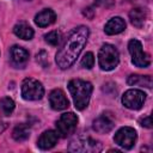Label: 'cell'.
Instances as JSON below:
<instances>
[{
	"mask_svg": "<svg viewBox=\"0 0 153 153\" xmlns=\"http://www.w3.org/2000/svg\"><path fill=\"white\" fill-rule=\"evenodd\" d=\"M87 38H88L87 26L80 25L72 30V32L68 35L62 47L56 53L55 61L61 69L69 68L75 62L81 50L84 49L87 42Z\"/></svg>",
	"mask_w": 153,
	"mask_h": 153,
	"instance_id": "1",
	"label": "cell"
},
{
	"mask_svg": "<svg viewBox=\"0 0 153 153\" xmlns=\"http://www.w3.org/2000/svg\"><path fill=\"white\" fill-rule=\"evenodd\" d=\"M68 90L72 94L75 108L78 110H84L88 105L90 97L93 90L91 82L81 79H73L68 82Z\"/></svg>",
	"mask_w": 153,
	"mask_h": 153,
	"instance_id": "2",
	"label": "cell"
},
{
	"mask_svg": "<svg viewBox=\"0 0 153 153\" xmlns=\"http://www.w3.org/2000/svg\"><path fill=\"white\" fill-rule=\"evenodd\" d=\"M99 67L103 71H112L120 62V55L117 49L111 44H103L98 53Z\"/></svg>",
	"mask_w": 153,
	"mask_h": 153,
	"instance_id": "3",
	"label": "cell"
},
{
	"mask_svg": "<svg viewBox=\"0 0 153 153\" xmlns=\"http://www.w3.org/2000/svg\"><path fill=\"white\" fill-rule=\"evenodd\" d=\"M68 149L71 152L96 153L102 151V143L90 136H78L71 141Z\"/></svg>",
	"mask_w": 153,
	"mask_h": 153,
	"instance_id": "4",
	"label": "cell"
},
{
	"mask_svg": "<svg viewBox=\"0 0 153 153\" xmlns=\"http://www.w3.org/2000/svg\"><path fill=\"white\" fill-rule=\"evenodd\" d=\"M44 94L43 85L32 78H26L22 82V97L25 100H38Z\"/></svg>",
	"mask_w": 153,
	"mask_h": 153,
	"instance_id": "5",
	"label": "cell"
},
{
	"mask_svg": "<svg viewBox=\"0 0 153 153\" xmlns=\"http://www.w3.org/2000/svg\"><path fill=\"white\" fill-rule=\"evenodd\" d=\"M128 50L131 55L133 65H135L136 67H140V68H146L149 66V63H151L149 56L143 51L142 44L140 41L130 39L128 43Z\"/></svg>",
	"mask_w": 153,
	"mask_h": 153,
	"instance_id": "6",
	"label": "cell"
},
{
	"mask_svg": "<svg viewBox=\"0 0 153 153\" xmlns=\"http://www.w3.org/2000/svg\"><path fill=\"white\" fill-rule=\"evenodd\" d=\"M78 126V116L73 112H66L62 114L59 121L56 122L57 134H60L62 137H67L68 135L73 134Z\"/></svg>",
	"mask_w": 153,
	"mask_h": 153,
	"instance_id": "7",
	"label": "cell"
},
{
	"mask_svg": "<svg viewBox=\"0 0 153 153\" xmlns=\"http://www.w3.org/2000/svg\"><path fill=\"white\" fill-rule=\"evenodd\" d=\"M146 100V93L141 90L131 88L124 92L122 96V103L126 108L130 110H139L142 108L143 103Z\"/></svg>",
	"mask_w": 153,
	"mask_h": 153,
	"instance_id": "8",
	"label": "cell"
},
{
	"mask_svg": "<svg viewBox=\"0 0 153 153\" xmlns=\"http://www.w3.org/2000/svg\"><path fill=\"white\" fill-rule=\"evenodd\" d=\"M115 142L121 146L122 148L126 149H130L136 141V131L134 128L131 127H123L121 129H118L114 136Z\"/></svg>",
	"mask_w": 153,
	"mask_h": 153,
	"instance_id": "9",
	"label": "cell"
},
{
	"mask_svg": "<svg viewBox=\"0 0 153 153\" xmlns=\"http://www.w3.org/2000/svg\"><path fill=\"white\" fill-rule=\"evenodd\" d=\"M49 103L54 110H65L69 106V102L62 90L55 88L49 94Z\"/></svg>",
	"mask_w": 153,
	"mask_h": 153,
	"instance_id": "10",
	"label": "cell"
},
{
	"mask_svg": "<svg viewBox=\"0 0 153 153\" xmlns=\"http://www.w3.org/2000/svg\"><path fill=\"white\" fill-rule=\"evenodd\" d=\"M11 61L16 67H24L29 60V53L19 45H13L10 50Z\"/></svg>",
	"mask_w": 153,
	"mask_h": 153,
	"instance_id": "11",
	"label": "cell"
},
{
	"mask_svg": "<svg viewBox=\"0 0 153 153\" xmlns=\"http://www.w3.org/2000/svg\"><path fill=\"white\" fill-rule=\"evenodd\" d=\"M57 139H59V134H57L56 131H54V130H47V131H44V133L38 137V140H37V146H38L41 149H43V151L50 149V148H53V147L56 145Z\"/></svg>",
	"mask_w": 153,
	"mask_h": 153,
	"instance_id": "12",
	"label": "cell"
},
{
	"mask_svg": "<svg viewBox=\"0 0 153 153\" xmlns=\"http://www.w3.org/2000/svg\"><path fill=\"white\" fill-rule=\"evenodd\" d=\"M92 128L93 130H96L97 133L100 134H105L109 133L112 128H114V121L105 114H103L102 116H99L98 118H96L92 123Z\"/></svg>",
	"mask_w": 153,
	"mask_h": 153,
	"instance_id": "13",
	"label": "cell"
},
{
	"mask_svg": "<svg viewBox=\"0 0 153 153\" xmlns=\"http://www.w3.org/2000/svg\"><path fill=\"white\" fill-rule=\"evenodd\" d=\"M56 19V14L53 10L50 8H45L43 11H41L39 13L36 14L35 17V23L36 25L41 26V27H44V26H49L51 25Z\"/></svg>",
	"mask_w": 153,
	"mask_h": 153,
	"instance_id": "14",
	"label": "cell"
},
{
	"mask_svg": "<svg viewBox=\"0 0 153 153\" xmlns=\"http://www.w3.org/2000/svg\"><path fill=\"white\" fill-rule=\"evenodd\" d=\"M126 29V22L121 17H114L108 20L104 26V31L106 35H117Z\"/></svg>",
	"mask_w": 153,
	"mask_h": 153,
	"instance_id": "15",
	"label": "cell"
},
{
	"mask_svg": "<svg viewBox=\"0 0 153 153\" xmlns=\"http://www.w3.org/2000/svg\"><path fill=\"white\" fill-rule=\"evenodd\" d=\"M13 32L16 36H18L22 39H31L33 37V30L32 27L25 23V22H19L14 25L13 27Z\"/></svg>",
	"mask_w": 153,
	"mask_h": 153,
	"instance_id": "16",
	"label": "cell"
},
{
	"mask_svg": "<svg viewBox=\"0 0 153 153\" xmlns=\"http://www.w3.org/2000/svg\"><path fill=\"white\" fill-rule=\"evenodd\" d=\"M129 18H130V22L134 26L136 27H141L147 18V12L145 8H141V7H136V8H133L130 12H129Z\"/></svg>",
	"mask_w": 153,
	"mask_h": 153,
	"instance_id": "17",
	"label": "cell"
},
{
	"mask_svg": "<svg viewBox=\"0 0 153 153\" xmlns=\"http://www.w3.org/2000/svg\"><path fill=\"white\" fill-rule=\"evenodd\" d=\"M128 85L130 86H135V85H140V86H145L147 88L152 87V78L149 75H137V74H131L128 76L127 79Z\"/></svg>",
	"mask_w": 153,
	"mask_h": 153,
	"instance_id": "18",
	"label": "cell"
},
{
	"mask_svg": "<svg viewBox=\"0 0 153 153\" xmlns=\"http://www.w3.org/2000/svg\"><path fill=\"white\" fill-rule=\"evenodd\" d=\"M12 136L16 141H24L30 136V128L27 124L22 123L16 126V128L12 131Z\"/></svg>",
	"mask_w": 153,
	"mask_h": 153,
	"instance_id": "19",
	"label": "cell"
},
{
	"mask_svg": "<svg viewBox=\"0 0 153 153\" xmlns=\"http://www.w3.org/2000/svg\"><path fill=\"white\" fill-rule=\"evenodd\" d=\"M13 110H14V102L11 98L4 97L0 99V111L2 115L8 116L13 112Z\"/></svg>",
	"mask_w": 153,
	"mask_h": 153,
	"instance_id": "20",
	"label": "cell"
},
{
	"mask_svg": "<svg viewBox=\"0 0 153 153\" xmlns=\"http://www.w3.org/2000/svg\"><path fill=\"white\" fill-rule=\"evenodd\" d=\"M44 39L48 44L50 45H59L61 43V39H62V35L60 31L57 30H54V31H50L49 33H47L44 36Z\"/></svg>",
	"mask_w": 153,
	"mask_h": 153,
	"instance_id": "21",
	"label": "cell"
},
{
	"mask_svg": "<svg viewBox=\"0 0 153 153\" xmlns=\"http://www.w3.org/2000/svg\"><path fill=\"white\" fill-rule=\"evenodd\" d=\"M94 65V57H93V54L92 53H86L84 55V57L81 59V66L84 68H87V69H91Z\"/></svg>",
	"mask_w": 153,
	"mask_h": 153,
	"instance_id": "22",
	"label": "cell"
},
{
	"mask_svg": "<svg viewBox=\"0 0 153 153\" xmlns=\"http://www.w3.org/2000/svg\"><path fill=\"white\" fill-rule=\"evenodd\" d=\"M36 61L38 62V65H41L42 67H47L48 65H49V62H48V54L44 51V50H41L37 55H36Z\"/></svg>",
	"mask_w": 153,
	"mask_h": 153,
	"instance_id": "23",
	"label": "cell"
},
{
	"mask_svg": "<svg viewBox=\"0 0 153 153\" xmlns=\"http://www.w3.org/2000/svg\"><path fill=\"white\" fill-rule=\"evenodd\" d=\"M115 4V0H96V5L102 7H111Z\"/></svg>",
	"mask_w": 153,
	"mask_h": 153,
	"instance_id": "24",
	"label": "cell"
},
{
	"mask_svg": "<svg viewBox=\"0 0 153 153\" xmlns=\"http://www.w3.org/2000/svg\"><path fill=\"white\" fill-rule=\"evenodd\" d=\"M140 124L145 128H152V121H151V116H146L140 120Z\"/></svg>",
	"mask_w": 153,
	"mask_h": 153,
	"instance_id": "25",
	"label": "cell"
},
{
	"mask_svg": "<svg viewBox=\"0 0 153 153\" xmlns=\"http://www.w3.org/2000/svg\"><path fill=\"white\" fill-rule=\"evenodd\" d=\"M129 1H134V0H129Z\"/></svg>",
	"mask_w": 153,
	"mask_h": 153,
	"instance_id": "26",
	"label": "cell"
}]
</instances>
